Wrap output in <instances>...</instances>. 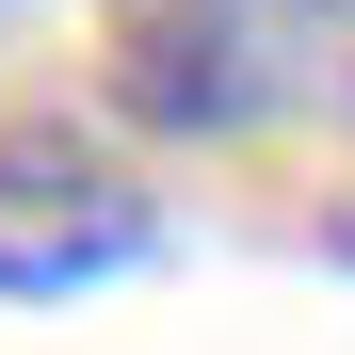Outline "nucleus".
Segmentation results:
<instances>
[{
  "label": "nucleus",
  "instance_id": "nucleus-1",
  "mask_svg": "<svg viewBox=\"0 0 355 355\" xmlns=\"http://www.w3.org/2000/svg\"><path fill=\"white\" fill-rule=\"evenodd\" d=\"M162 259V194L97 130L65 113H0V291L17 307H65V291H113Z\"/></svg>",
  "mask_w": 355,
  "mask_h": 355
},
{
  "label": "nucleus",
  "instance_id": "nucleus-2",
  "mask_svg": "<svg viewBox=\"0 0 355 355\" xmlns=\"http://www.w3.org/2000/svg\"><path fill=\"white\" fill-rule=\"evenodd\" d=\"M291 81H275V33L259 0H113V113L146 130H259Z\"/></svg>",
  "mask_w": 355,
  "mask_h": 355
},
{
  "label": "nucleus",
  "instance_id": "nucleus-3",
  "mask_svg": "<svg viewBox=\"0 0 355 355\" xmlns=\"http://www.w3.org/2000/svg\"><path fill=\"white\" fill-rule=\"evenodd\" d=\"M259 17H291V33H323V49H355V0H259Z\"/></svg>",
  "mask_w": 355,
  "mask_h": 355
},
{
  "label": "nucleus",
  "instance_id": "nucleus-4",
  "mask_svg": "<svg viewBox=\"0 0 355 355\" xmlns=\"http://www.w3.org/2000/svg\"><path fill=\"white\" fill-rule=\"evenodd\" d=\"M323 259H339V275H355V194H339V210H323Z\"/></svg>",
  "mask_w": 355,
  "mask_h": 355
}]
</instances>
